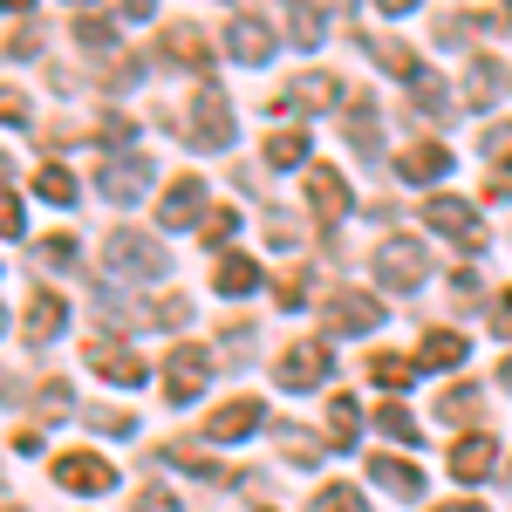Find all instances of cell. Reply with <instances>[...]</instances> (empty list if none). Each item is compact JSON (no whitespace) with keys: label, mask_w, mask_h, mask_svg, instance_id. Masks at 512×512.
<instances>
[{"label":"cell","mask_w":512,"mask_h":512,"mask_svg":"<svg viewBox=\"0 0 512 512\" xmlns=\"http://www.w3.org/2000/svg\"><path fill=\"white\" fill-rule=\"evenodd\" d=\"M110 274H123V280H158L164 274V246L151 233H130V226H117L110 233Z\"/></svg>","instance_id":"obj_1"},{"label":"cell","mask_w":512,"mask_h":512,"mask_svg":"<svg viewBox=\"0 0 512 512\" xmlns=\"http://www.w3.org/2000/svg\"><path fill=\"white\" fill-rule=\"evenodd\" d=\"M376 274H383V287L410 294V287H424V274H431V253H424L417 239H383V253H376Z\"/></svg>","instance_id":"obj_2"},{"label":"cell","mask_w":512,"mask_h":512,"mask_svg":"<svg viewBox=\"0 0 512 512\" xmlns=\"http://www.w3.org/2000/svg\"><path fill=\"white\" fill-rule=\"evenodd\" d=\"M151 178H158V164L144 158V151H123V158L103 164V178H96V185H103V198H110V205H137Z\"/></svg>","instance_id":"obj_3"},{"label":"cell","mask_w":512,"mask_h":512,"mask_svg":"<svg viewBox=\"0 0 512 512\" xmlns=\"http://www.w3.org/2000/svg\"><path fill=\"white\" fill-rule=\"evenodd\" d=\"M424 219H431L451 246H465V253H478V246H485V226H478V212L465 205V198H444V192H437L431 205H424Z\"/></svg>","instance_id":"obj_4"},{"label":"cell","mask_w":512,"mask_h":512,"mask_svg":"<svg viewBox=\"0 0 512 512\" xmlns=\"http://www.w3.org/2000/svg\"><path fill=\"white\" fill-rule=\"evenodd\" d=\"M82 355H89V369H96L103 383H123V390H137V383H144V362H137V349H123V342H110V335H96Z\"/></svg>","instance_id":"obj_5"},{"label":"cell","mask_w":512,"mask_h":512,"mask_svg":"<svg viewBox=\"0 0 512 512\" xmlns=\"http://www.w3.org/2000/svg\"><path fill=\"white\" fill-rule=\"evenodd\" d=\"M164 369H171V376H164V403H192V396L205 390V376H212V355L205 349H171Z\"/></svg>","instance_id":"obj_6"},{"label":"cell","mask_w":512,"mask_h":512,"mask_svg":"<svg viewBox=\"0 0 512 512\" xmlns=\"http://www.w3.org/2000/svg\"><path fill=\"white\" fill-rule=\"evenodd\" d=\"M192 144L198 151H226V144H233V110H226V96L205 89L192 103Z\"/></svg>","instance_id":"obj_7"},{"label":"cell","mask_w":512,"mask_h":512,"mask_svg":"<svg viewBox=\"0 0 512 512\" xmlns=\"http://www.w3.org/2000/svg\"><path fill=\"white\" fill-rule=\"evenodd\" d=\"M55 485H69V492H110L117 485V472L103 465V458H89V451H69V458H55Z\"/></svg>","instance_id":"obj_8"},{"label":"cell","mask_w":512,"mask_h":512,"mask_svg":"<svg viewBox=\"0 0 512 512\" xmlns=\"http://www.w3.org/2000/svg\"><path fill=\"white\" fill-rule=\"evenodd\" d=\"M321 369H328V349H321V342H294V349L280 355V383H287V390H315L321 383Z\"/></svg>","instance_id":"obj_9"},{"label":"cell","mask_w":512,"mask_h":512,"mask_svg":"<svg viewBox=\"0 0 512 512\" xmlns=\"http://www.w3.org/2000/svg\"><path fill=\"white\" fill-rule=\"evenodd\" d=\"M253 424H260V396H233V403H219V410H212L205 437H212V444H239Z\"/></svg>","instance_id":"obj_10"},{"label":"cell","mask_w":512,"mask_h":512,"mask_svg":"<svg viewBox=\"0 0 512 512\" xmlns=\"http://www.w3.org/2000/svg\"><path fill=\"white\" fill-rule=\"evenodd\" d=\"M376 321H383V308H376L369 294H335V301H328V328H335V335H369Z\"/></svg>","instance_id":"obj_11"},{"label":"cell","mask_w":512,"mask_h":512,"mask_svg":"<svg viewBox=\"0 0 512 512\" xmlns=\"http://www.w3.org/2000/svg\"><path fill=\"white\" fill-rule=\"evenodd\" d=\"M198 205H205V185H198V178H178V185L164 192L158 219L171 226V233H185V226H198Z\"/></svg>","instance_id":"obj_12"},{"label":"cell","mask_w":512,"mask_h":512,"mask_svg":"<svg viewBox=\"0 0 512 512\" xmlns=\"http://www.w3.org/2000/svg\"><path fill=\"white\" fill-rule=\"evenodd\" d=\"M369 478H376L383 492H396V499H417V492H424V472H417L410 458H390V451L369 458Z\"/></svg>","instance_id":"obj_13"},{"label":"cell","mask_w":512,"mask_h":512,"mask_svg":"<svg viewBox=\"0 0 512 512\" xmlns=\"http://www.w3.org/2000/svg\"><path fill=\"white\" fill-rule=\"evenodd\" d=\"M499 465V444L485 431H472V437H458V451H451V478H485Z\"/></svg>","instance_id":"obj_14"},{"label":"cell","mask_w":512,"mask_h":512,"mask_svg":"<svg viewBox=\"0 0 512 512\" xmlns=\"http://www.w3.org/2000/svg\"><path fill=\"white\" fill-rule=\"evenodd\" d=\"M396 171H403L410 185H431V178L451 171V151H444V144H410V151L396 158Z\"/></svg>","instance_id":"obj_15"},{"label":"cell","mask_w":512,"mask_h":512,"mask_svg":"<svg viewBox=\"0 0 512 512\" xmlns=\"http://www.w3.org/2000/svg\"><path fill=\"white\" fill-rule=\"evenodd\" d=\"M280 28L294 35V48H321V7L315 0H280Z\"/></svg>","instance_id":"obj_16"},{"label":"cell","mask_w":512,"mask_h":512,"mask_svg":"<svg viewBox=\"0 0 512 512\" xmlns=\"http://www.w3.org/2000/svg\"><path fill=\"white\" fill-rule=\"evenodd\" d=\"M226 48H233L239 62H267V48H274V35H267V21L239 14V21H233V35H226Z\"/></svg>","instance_id":"obj_17"},{"label":"cell","mask_w":512,"mask_h":512,"mask_svg":"<svg viewBox=\"0 0 512 512\" xmlns=\"http://www.w3.org/2000/svg\"><path fill=\"white\" fill-rule=\"evenodd\" d=\"M62 315H69V308H62V301H55V294L41 287L35 301H28V321H21V335H28V342H55V328H62Z\"/></svg>","instance_id":"obj_18"},{"label":"cell","mask_w":512,"mask_h":512,"mask_svg":"<svg viewBox=\"0 0 512 512\" xmlns=\"http://www.w3.org/2000/svg\"><path fill=\"white\" fill-rule=\"evenodd\" d=\"M308 198H315V212H328V219H342V212H349V185H342L328 164L308 171Z\"/></svg>","instance_id":"obj_19"},{"label":"cell","mask_w":512,"mask_h":512,"mask_svg":"<svg viewBox=\"0 0 512 512\" xmlns=\"http://www.w3.org/2000/svg\"><path fill=\"white\" fill-rule=\"evenodd\" d=\"M212 287H219V294H253V287H260V267H253V260H246V253H226V260H219V267H212Z\"/></svg>","instance_id":"obj_20"},{"label":"cell","mask_w":512,"mask_h":512,"mask_svg":"<svg viewBox=\"0 0 512 512\" xmlns=\"http://www.w3.org/2000/svg\"><path fill=\"white\" fill-rule=\"evenodd\" d=\"M417 362H424V369H458V362H465V335L431 328V335H424V349H417Z\"/></svg>","instance_id":"obj_21"},{"label":"cell","mask_w":512,"mask_h":512,"mask_svg":"<svg viewBox=\"0 0 512 512\" xmlns=\"http://www.w3.org/2000/svg\"><path fill=\"white\" fill-rule=\"evenodd\" d=\"M335 96H342L335 76H294V82H287V103H294V110H328Z\"/></svg>","instance_id":"obj_22"},{"label":"cell","mask_w":512,"mask_h":512,"mask_svg":"<svg viewBox=\"0 0 512 512\" xmlns=\"http://www.w3.org/2000/svg\"><path fill=\"white\" fill-rule=\"evenodd\" d=\"M478 410H485V396H478L472 383H458V390H444V396H437V424H472Z\"/></svg>","instance_id":"obj_23"},{"label":"cell","mask_w":512,"mask_h":512,"mask_svg":"<svg viewBox=\"0 0 512 512\" xmlns=\"http://www.w3.org/2000/svg\"><path fill=\"white\" fill-rule=\"evenodd\" d=\"M342 123H349L355 151H369V158H376V103H369V96H349V110H342Z\"/></svg>","instance_id":"obj_24"},{"label":"cell","mask_w":512,"mask_h":512,"mask_svg":"<svg viewBox=\"0 0 512 512\" xmlns=\"http://www.w3.org/2000/svg\"><path fill=\"white\" fill-rule=\"evenodd\" d=\"M369 376H376L383 390H410V383H417V362H403V355H369Z\"/></svg>","instance_id":"obj_25"},{"label":"cell","mask_w":512,"mask_h":512,"mask_svg":"<svg viewBox=\"0 0 512 512\" xmlns=\"http://www.w3.org/2000/svg\"><path fill=\"white\" fill-rule=\"evenodd\" d=\"M164 48H171L185 69H205V62H212V48H205V35H198V28H171V41H164Z\"/></svg>","instance_id":"obj_26"},{"label":"cell","mask_w":512,"mask_h":512,"mask_svg":"<svg viewBox=\"0 0 512 512\" xmlns=\"http://www.w3.org/2000/svg\"><path fill=\"white\" fill-rule=\"evenodd\" d=\"M328 444H335V451L355 444V396H335V403H328Z\"/></svg>","instance_id":"obj_27"},{"label":"cell","mask_w":512,"mask_h":512,"mask_svg":"<svg viewBox=\"0 0 512 512\" xmlns=\"http://www.w3.org/2000/svg\"><path fill=\"white\" fill-rule=\"evenodd\" d=\"M35 192L48 198V205H76V178H69V171H62V164H41Z\"/></svg>","instance_id":"obj_28"},{"label":"cell","mask_w":512,"mask_h":512,"mask_svg":"<svg viewBox=\"0 0 512 512\" xmlns=\"http://www.w3.org/2000/svg\"><path fill=\"white\" fill-rule=\"evenodd\" d=\"M301 158H308V137H301V130H274V137H267V164L287 171V164H301Z\"/></svg>","instance_id":"obj_29"},{"label":"cell","mask_w":512,"mask_h":512,"mask_svg":"<svg viewBox=\"0 0 512 512\" xmlns=\"http://www.w3.org/2000/svg\"><path fill=\"white\" fill-rule=\"evenodd\" d=\"M499 62H472V76H465V103H492V89H499Z\"/></svg>","instance_id":"obj_30"},{"label":"cell","mask_w":512,"mask_h":512,"mask_svg":"<svg viewBox=\"0 0 512 512\" xmlns=\"http://www.w3.org/2000/svg\"><path fill=\"white\" fill-rule=\"evenodd\" d=\"M376 424H383L396 444H417V417H410V410H396V403H383V410H376Z\"/></svg>","instance_id":"obj_31"},{"label":"cell","mask_w":512,"mask_h":512,"mask_svg":"<svg viewBox=\"0 0 512 512\" xmlns=\"http://www.w3.org/2000/svg\"><path fill=\"white\" fill-rule=\"evenodd\" d=\"M89 431H103V437H130V431H137V417H130V410H89Z\"/></svg>","instance_id":"obj_32"},{"label":"cell","mask_w":512,"mask_h":512,"mask_svg":"<svg viewBox=\"0 0 512 512\" xmlns=\"http://www.w3.org/2000/svg\"><path fill=\"white\" fill-rule=\"evenodd\" d=\"M485 151H492V171H512V123L485 130Z\"/></svg>","instance_id":"obj_33"},{"label":"cell","mask_w":512,"mask_h":512,"mask_svg":"<svg viewBox=\"0 0 512 512\" xmlns=\"http://www.w3.org/2000/svg\"><path fill=\"white\" fill-rule=\"evenodd\" d=\"M41 260H48V267H69V260H76V233H48L41 239Z\"/></svg>","instance_id":"obj_34"},{"label":"cell","mask_w":512,"mask_h":512,"mask_svg":"<svg viewBox=\"0 0 512 512\" xmlns=\"http://www.w3.org/2000/svg\"><path fill=\"white\" fill-rule=\"evenodd\" d=\"M315 512H362V499L349 485H328V492H315Z\"/></svg>","instance_id":"obj_35"},{"label":"cell","mask_w":512,"mask_h":512,"mask_svg":"<svg viewBox=\"0 0 512 512\" xmlns=\"http://www.w3.org/2000/svg\"><path fill=\"white\" fill-rule=\"evenodd\" d=\"M0 233H7V239H21V233H28V212L14 205V192H0Z\"/></svg>","instance_id":"obj_36"},{"label":"cell","mask_w":512,"mask_h":512,"mask_svg":"<svg viewBox=\"0 0 512 512\" xmlns=\"http://www.w3.org/2000/svg\"><path fill=\"white\" fill-rule=\"evenodd\" d=\"M41 417H69V390H62V383H41Z\"/></svg>","instance_id":"obj_37"},{"label":"cell","mask_w":512,"mask_h":512,"mask_svg":"<svg viewBox=\"0 0 512 512\" xmlns=\"http://www.w3.org/2000/svg\"><path fill=\"white\" fill-rule=\"evenodd\" d=\"M76 41H82V48H110V21H96V14L76 21Z\"/></svg>","instance_id":"obj_38"},{"label":"cell","mask_w":512,"mask_h":512,"mask_svg":"<svg viewBox=\"0 0 512 512\" xmlns=\"http://www.w3.org/2000/svg\"><path fill=\"white\" fill-rule=\"evenodd\" d=\"M239 233V212L233 205H226V212H212V219H205V239H233Z\"/></svg>","instance_id":"obj_39"},{"label":"cell","mask_w":512,"mask_h":512,"mask_svg":"<svg viewBox=\"0 0 512 512\" xmlns=\"http://www.w3.org/2000/svg\"><path fill=\"white\" fill-rule=\"evenodd\" d=\"M492 328H499V335H512V287L499 294V308H492Z\"/></svg>","instance_id":"obj_40"},{"label":"cell","mask_w":512,"mask_h":512,"mask_svg":"<svg viewBox=\"0 0 512 512\" xmlns=\"http://www.w3.org/2000/svg\"><path fill=\"white\" fill-rule=\"evenodd\" d=\"M28 117V110H21V96H14V89H0V123H21Z\"/></svg>","instance_id":"obj_41"},{"label":"cell","mask_w":512,"mask_h":512,"mask_svg":"<svg viewBox=\"0 0 512 512\" xmlns=\"http://www.w3.org/2000/svg\"><path fill=\"white\" fill-rule=\"evenodd\" d=\"M123 14H130V21H151V14H158V0H123Z\"/></svg>","instance_id":"obj_42"},{"label":"cell","mask_w":512,"mask_h":512,"mask_svg":"<svg viewBox=\"0 0 512 512\" xmlns=\"http://www.w3.org/2000/svg\"><path fill=\"white\" fill-rule=\"evenodd\" d=\"M376 7H383V14H410L417 0H376Z\"/></svg>","instance_id":"obj_43"},{"label":"cell","mask_w":512,"mask_h":512,"mask_svg":"<svg viewBox=\"0 0 512 512\" xmlns=\"http://www.w3.org/2000/svg\"><path fill=\"white\" fill-rule=\"evenodd\" d=\"M0 7H7V14H28V0H0Z\"/></svg>","instance_id":"obj_44"},{"label":"cell","mask_w":512,"mask_h":512,"mask_svg":"<svg viewBox=\"0 0 512 512\" xmlns=\"http://www.w3.org/2000/svg\"><path fill=\"white\" fill-rule=\"evenodd\" d=\"M444 512H485V506H478V499H465V506H444Z\"/></svg>","instance_id":"obj_45"},{"label":"cell","mask_w":512,"mask_h":512,"mask_svg":"<svg viewBox=\"0 0 512 512\" xmlns=\"http://www.w3.org/2000/svg\"><path fill=\"white\" fill-rule=\"evenodd\" d=\"M0 185H7V151H0Z\"/></svg>","instance_id":"obj_46"},{"label":"cell","mask_w":512,"mask_h":512,"mask_svg":"<svg viewBox=\"0 0 512 512\" xmlns=\"http://www.w3.org/2000/svg\"><path fill=\"white\" fill-rule=\"evenodd\" d=\"M506 383H512V362H506Z\"/></svg>","instance_id":"obj_47"},{"label":"cell","mask_w":512,"mask_h":512,"mask_svg":"<svg viewBox=\"0 0 512 512\" xmlns=\"http://www.w3.org/2000/svg\"><path fill=\"white\" fill-rule=\"evenodd\" d=\"M0 328H7V315H0Z\"/></svg>","instance_id":"obj_48"},{"label":"cell","mask_w":512,"mask_h":512,"mask_svg":"<svg viewBox=\"0 0 512 512\" xmlns=\"http://www.w3.org/2000/svg\"><path fill=\"white\" fill-rule=\"evenodd\" d=\"M76 7H82V0H76Z\"/></svg>","instance_id":"obj_49"}]
</instances>
